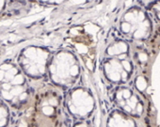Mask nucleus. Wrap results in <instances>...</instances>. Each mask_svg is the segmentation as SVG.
Listing matches in <instances>:
<instances>
[{
    "instance_id": "11",
    "label": "nucleus",
    "mask_w": 160,
    "mask_h": 127,
    "mask_svg": "<svg viewBox=\"0 0 160 127\" xmlns=\"http://www.w3.org/2000/svg\"><path fill=\"white\" fill-rule=\"evenodd\" d=\"M11 127H38L36 119L28 113H22L16 120L11 123Z\"/></svg>"
},
{
    "instance_id": "2",
    "label": "nucleus",
    "mask_w": 160,
    "mask_h": 127,
    "mask_svg": "<svg viewBox=\"0 0 160 127\" xmlns=\"http://www.w3.org/2000/svg\"><path fill=\"white\" fill-rule=\"evenodd\" d=\"M82 73L81 62L73 51L65 49L52 55L47 75L52 86L60 91L81 85Z\"/></svg>"
},
{
    "instance_id": "4",
    "label": "nucleus",
    "mask_w": 160,
    "mask_h": 127,
    "mask_svg": "<svg viewBox=\"0 0 160 127\" xmlns=\"http://www.w3.org/2000/svg\"><path fill=\"white\" fill-rule=\"evenodd\" d=\"M62 93V110L67 121L86 120L96 116L97 101L91 89L81 84Z\"/></svg>"
},
{
    "instance_id": "9",
    "label": "nucleus",
    "mask_w": 160,
    "mask_h": 127,
    "mask_svg": "<svg viewBox=\"0 0 160 127\" xmlns=\"http://www.w3.org/2000/svg\"><path fill=\"white\" fill-rule=\"evenodd\" d=\"M105 127H144V125L142 121L118 108L110 106L106 113Z\"/></svg>"
},
{
    "instance_id": "12",
    "label": "nucleus",
    "mask_w": 160,
    "mask_h": 127,
    "mask_svg": "<svg viewBox=\"0 0 160 127\" xmlns=\"http://www.w3.org/2000/svg\"><path fill=\"white\" fill-rule=\"evenodd\" d=\"M147 11L152 18L153 22L160 23V0H155L149 8H147Z\"/></svg>"
},
{
    "instance_id": "3",
    "label": "nucleus",
    "mask_w": 160,
    "mask_h": 127,
    "mask_svg": "<svg viewBox=\"0 0 160 127\" xmlns=\"http://www.w3.org/2000/svg\"><path fill=\"white\" fill-rule=\"evenodd\" d=\"M119 31L132 46H144L153 37V20L147 10L133 7L121 18Z\"/></svg>"
},
{
    "instance_id": "1",
    "label": "nucleus",
    "mask_w": 160,
    "mask_h": 127,
    "mask_svg": "<svg viewBox=\"0 0 160 127\" xmlns=\"http://www.w3.org/2000/svg\"><path fill=\"white\" fill-rule=\"evenodd\" d=\"M101 70L110 87L130 84L135 78L138 68L133 56V47L121 35L114 37L107 45Z\"/></svg>"
},
{
    "instance_id": "13",
    "label": "nucleus",
    "mask_w": 160,
    "mask_h": 127,
    "mask_svg": "<svg viewBox=\"0 0 160 127\" xmlns=\"http://www.w3.org/2000/svg\"><path fill=\"white\" fill-rule=\"evenodd\" d=\"M95 117L90 120H78V121H72V122L67 121L68 127H96Z\"/></svg>"
},
{
    "instance_id": "6",
    "label": "nucleus",
    "mask_w": 160,
    "mask_h": 127,
    "mask_svg": "<svg viewBox=\"0 0 160 127\" xmlns=\"http://www.w3.org/2000/svg\"><path fill=\"white\" fill-rule=\"evenodd\" d=\"M108 95L111 106L122 110L142 122L147 118L150 106L147 103L146 96L132 83L110 87Z\"/></svg>"
},
{
    "instance_id": "7",
    "label": "nucleus",
    "mask_w": 160,
    "mask_h": 127,
    "mask_svg": "<svg viewBox=\"0 0 160 127\" xmlns=\"http://www.w3.org/2000/svg\"><path fill=\"white\" fill-rule=\"evenodd\" d=\"M49 51L42 48L27 50L22 58V66L25 72L33 78H42L47 76L51 59Z\"/></svg>"
},
{
    "instance_id": "5",
    "label": "nucleus",
    "mask_w": 160,
    "mask_h": 127,
    "mask_svg": "<svg viewBox=\"0 0 160 127\" xmlns=\"http://www.w3.org/2000/svg\"><path fill=\"white\" fill-rule=\"evenodd\" d=\"M0 97L17 111L29 107L31 93L25 77L15 68L0 69Z\"/></svg>"
},
{
    "instance_id": "10",
    "label": "nucleus",
    "mask_w": 160,
    "mask_h": 127,
    "mask_svg": "<svg viewBox=\"0 0 160 127\" xmlns=\"http://www.w3.org/2000/svg\"><path fill=\"white\" fill-rule=\"evenodd\" d=\"M12 121L11 106L0 97V127H10Z\"/></svg>"
},
{
    "instance_id": "8",
    "label": "nucleus",
    "mask_w": 160,
    "mask_h": 127,
    "mask_svg": "<svg viewBox=\"0 0 160 127\" xmlns=\"http://www.w3.org/2000/svg\"><path fill=\"white\" fill-rule=\"evenodd\" d=\"M62 99V91L53 87L37 97L36 112L49 120H55L59 115L63 114Z\"/></svg>"
}]
</instances>
